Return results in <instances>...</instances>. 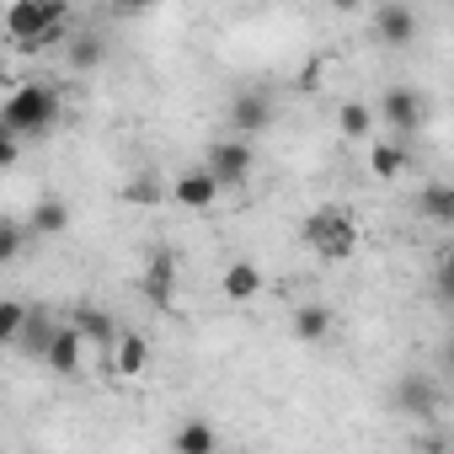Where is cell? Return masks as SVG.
Instances as JSON below:
<instances>
[{"instance_id":"8","label":"cell","mask_w":454,"mask_h":454,"mask_svg":"<svg viewBox=\"0 0 454 454\" xmlns=\"http://www.w3.org/2000/svg\"><path fill=\"white\" fill-rule=\"evenodd\" d=\"M380 113H385L390 129H422V123H427V102H422L411 86H390L385 102H380Z\"/></svg>"},{"instance_id":"13","label":"cell","mask_w":454,"mask_h":454,"mask_svg":"<svg viewBox=\"0 0 454 454\" xmlns=\"http://www.w3.org/2000/svg\"><path fill=\"white\" fill-rule=\"evenodd\" d=\"M70 231V203L65 198H38L27 214V236H65Z\"/></svg>"},{"instance_id":"24","label":"cell","mask_w":454,"mask_h":454,"mask_svg":"<svg viewBox=\"0 0 454 454\" xmlns=\"http://www.w3.org/2000/svg\"><path fill=\"white\" fill-rule=\"evenodd\" d=\"M22 241H27V231H22V224H12V219H0V268H6V262H17V257H22Z\"/></svg>"},{"instance_id":"19","label":"cell","mask_w":454,"mask_h":454,"mask_svg":"<svg viewBox=\"0 0 454 454\" xmlns=\"http://www.w3.org/2000/svg\"><path fill=\"white\" fill-rule=\"evenodd\" d=\"M294 337H300V342H326V337H332V310L316 305V300L300 305V310H294Z\"/></svg>"},{"instance_id":"14","label":"cell","mask_w":454,"mask_h":454,"mask_svg":"<svg viewBox=\"0 0 454 454\" xmlns=\"http://www.w3.org/2000/svg\"><path fill=\"white\" fill-rule=\"evenodd\" d=\"M219 289H224V300H236V305L257 300V294H262V273H257V262H231V268H224V278H219Z\"/></svg>"},{"instance_id":"1","label":"cell","mask_w":454,"mask_h":454,"mask_svg":"<svg viewBox=\"0 0 454 454\" xmlns=\"http://www.w3.org/2000/svg\"><path fill=\"white\" fill-rule=\"evenodd\" d=\"M6 33L17 38V49L43 54L70 33V6L65 0H12L6 6Z\"/></svg>"},{"instance_id":"20","label":"cell","mask_w":454,"mask_h":454,"mask_svg":"<svg viewBox=\"0 0 454 454\" xmlns=\"http://www.w3.org/2000/svg\"><path fill=\"white\" fill-rule=\"evenodd\" d=\"M406 166H411V155H406L401 145H385V139H380V145H369V171H374L380 182H395Z\"/></svg>"},{"instance_id":"11","label":"cell","mask_w":454,"mask_h":454,"mask_svg":"<svg viewBox=\"0 0 454 454\" xmlns=\"http://www.w3.org/2000/svg\"><path fill=\"white\" fill-rule=\"evenodd\" d=\"M171 198H176L182 208H198V214H203V208H208V203L219 198V182H214V176H208V171L198 166V171H182V176H176Z\"/></svg>"},{"instance_id":"6","label":"cell","mask_w":454,"mask_h":454,"mask_svg":"<svg viewBox=\"0 0 454 454\" xmlns=\"http://www.w3.org/2000/svg\"><path fill=\"white\" fill-rule=\"evenodd\" d=\"M231 123H236V139L262 134V129L273 123V102H268V91H236V102H231Z\"/></svg>"},{"instance_id":"15","label":"cell","mask_w":454,"mask_h":454,"mask_svg":"<svg viewBox=\"0 0 454 454\" xmlns=\"http://www.w3.org/2000/svg\"><path fill=\"white\" fill-rule=\"evenodd\" d=\"M417 214L427 224H454V187L449 182H427L422 198H417Z\"/></svg>"},{"instance_id":"22","label":"cell","mask_w":454,"mask_h":454,"mask_svg":"<svg viewBox=\"0 0 454 454\" xmlns=\"http://www.w3.org/2000/svg\"><path fill=\"white\" fill-rule=\"evenodd\" d=\"M337 129H342V139L364 145V139H369V129H374V118H369V107H364V102H342V107H337Z\"/></svg>"},{"instance_id":"16","label":"cell","mask_w":454,"mask_h":454,"mask_svg":"<svg viewBox=\"0 0 454 454\" xmlns=\"http://www.w3.org/2000/svg\"><path fill=\"white\" fill-rule=\"evenodd\" d=\"M81 348H86V342H81L70 326H59L54 342H49V353H43V364H49L54 374H75V369H81Z\"/></svg>"},{"instance_id":"10","label":"cell","mask_w":454,"mask_h":454,"mask_svg":"<svg viewBox=\"0 0 454 454\" xmlns=\"http://www.w3.org/2000/svg\"><path fill=\"white\" fill-rule=\"evenodd\" d=\"M113 369L123 374V380H139L145 369H150V342L139 337V332H118V342H113Z\"/></svg>"},{"instance_id":"17","label":"cell","mask_w":454,"mask_h":454,"mask_svg":"<svg viewBox=\"0 0 454 454\" xmlns=\"http://www.w3.org/2000/svg\"><path fill=\"white\" fill-rule=\"evenodd\" d=\"M65 59H70V70H97L102 59H107V38H97V33H75L70 38V49H65Z\"/></svg>"},{"instance_id":"12","label":"cell","mask_w":454,"mask_h":454,"mask_svg":"<svg viewBox=\"0 0 454 454\" xmlns=\"http://www.w3.org/2000/svg\"><path fill=\"white\" fill-rule=\"evenodd\" d=\"M70 332H75L81 342H97V348H107V353H113V342H118V326H113V316H102L97 305H81V310L70 316Z\"/></svg>"},{"instance_id":"3","label":"cell","mask_w":454,"mask_h":454,"mask_svg":"<svg viewBox=\"0 0 454 454\" xmlns=\"http://www.w3.org/2000/svg\"><path fill=\"white\" fill-rule=\"evenodd\" d=\"M305 241L316 247V257H326V262H348L353 247H358V231H353V219H348L342 208H316V214L305 219Z\"/></svg>"},{"instance_id":"4","label":"cell","mask_w":454,"mask_h":454,"mask_svg":"<svg viewBox=\"0 0 454 454\" xmlns=\"http://www.w3.org/2000/svg\"><path fill=\"white\" fill-rule=\"evenodd\" d=\"M203 171L219 182V192L224 187H241L252 176V145L247 139H214L208 155H203Z\"/></svg>"},{"instance_id":"23","label":"cell","mask_w":454,"mask_h":454,"mask_svg":"<svg viewBox=\"0 0 454 454\" xmlns=\"http://www.w3.org/2000/svg\"><path fill=\"white\" fill-rule=\"evenodd\" d=\"M22 321H27V305H22V300H0V348H12V342H17Z\"/></svg>"},{"instance_id":"5","label":"cell","mask_w":454,"mask_h":454,"mask_svg":"<svg viewBox=\"0 0 454 454\" xmlns=\"http://www.w3.org/2000/svg\"><path fill=\"white\" fill-rule=\"evenodd\" d=\"M395 406H401L406 417H417V422H433L438 406H443V385H433L427 374H406V380L395 385Z\"/></svg>"},{"instance_id":"2","label":"cell","mask_w":454,"mask_h":454,"mask_svg":"<svg viewBox=\"0 0 454 454\" xmlns=\"http://www.w3.org/2000/svg\"><path fill=\"white\" fill-rule=\"evenodd\" d=\"M0 123H6V134L12 139H43L54 123H59V91L54 86H43V81H33V86H17L12 97H6V107H0Z\"/></svg>"},{"instance_id":"9","label":"cell","mask_w":454,"mask_h":454,"mask_svg":"<svg viewBox=\"0 0 454 454\" xmlns=\"http://www.w3.org/2000/svg\"><path fill=\"white\" fill-rule=\"evenodd\" d=\"M54 332H59V321H54L49 310L27 305V321H22V332H17V342H12V348H22V353L43 358V353H49V342H54Z\"/></svg>"},{"instance_id":"18","label":"cell","mask_w":454,"mask_h":454,"mask_svg":"<svg viewBox=\"0 0 454 454\" xmlns=\"http://www.w3.org/2000/svg\"><path fill=\"white\" fill-rule=\"evenodd\" d=\"M171 273H176V257L171 252H155L150 257V273H145V289L160 310H171Z\"/></svg>"},{"instance_id":"7","label":"cell","mask_w":454,"mask_h":454,"mask_svg":"<svg viewBox=\"0 0 454 454\" xmlns=\"http://www.w3.org/2000/svg\"><path fill=\"white\" fill-rule=\"evenodd\" d=\"M374 33H380V43L406 49V43L417 38V12H411V6H401V0H385V6L374 12Z\"/></svg>"},{"instance_id":"25","label":"cell","mask_w":454,"mask_h":454,"mask_svg":"<svg viewBox=\"0 0 454 454\" xmlns=\"http://www.w3.org/2000/svg\"><path fill=\"white\" fill-rule=\"evenodd\" d=\"M123 198H129V203H160V182H155V176H134V182L123 187Z\"/></svg>"},{"instance_id":"21","label":"cell","mask_w":454,"mask_h":454,"mask_svg":"<svg viewBox=\"0 0 454 454\" xmlns=\"http://www.w3.org/2000/svg\"><path fill=\"white\" fill-rule=\"evenodd\" d=\"M171 449H176V454H219V449H214V427H208V422H182V427H176V438H171Z\"/></svg>"},{"instance_id":"26","label":"cell","mask_w":454,"mask_h":454,"mask_svg":"<svg viewBox=\"0 0 454 454\" xmlns=\"http://www.w3.org/2000/svg\"><path fill=\"white\" fill-rule=\"evenodd\" d=\"M17 155H22V139H12V134H6V123H0V171H12V166H17Z\"/></svg>"}]
</instances>
